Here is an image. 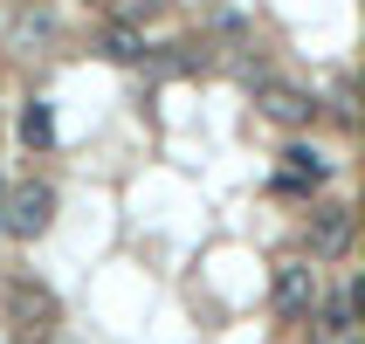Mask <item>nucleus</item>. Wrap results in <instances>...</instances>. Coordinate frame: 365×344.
<instances>
[{"mask_svg": "<svg viewBox=\"0 0 365 344\" xmlns=\"http://www.w3.org/2000/svg\"><path fill=\"white\" fill-rule=\"evenodd\" d=\"M97 48H103L110 62H124V69H131V62H152V41H145L138 21H110V28L97 35Z\"/></svg>", "mask_w": 365, "mask_h": 344, "instance_id": "obj_8", "label": "nucleus"}, {"mask_svg": "<svg viewBox=\"0 0 365 344\" xmlns=\"http://www.w3.org/2000/svg\"><path fill=\"white\" fill-rule=\"evenodd\" d=\"M21 145H28V152H48V145H56V118H48V103H28V110H21Z\"/></svg>", "mask_w": 365, "mask_h": 344, "instance_id": "obj_9", "label": "nucleus"}, {"mask_svg": "<svg viewBox=\"0 0 365 344\" xmlns=\"http://www.w3.org/2000/svg\"><path fill=\"white\" fill-rule=\"evenodd\" d=\"M255 103H262V118L289 124V131H304V124L317 118V103H310L297 83H276V76H262V83H255Z\"/></svg>", "mask_w": 365, "mask_h": 344, "instance_id": "obj_4", "label": "nucleus"}, {"mask_svg": "<svg viewBox=\"0 0 365 344\" xmlns=\"http://www.w3.org/2000/svg\"><path fill=\"white\" fill-rule=\"evenodd\" d=\"M152 14H165V0H124V21H152Z\"/></svg>", "mask_w": 365, "mask_h": 344, "instance_id": "obj_10", "label": "nucleus"}, {"mask_svg": "<svg viewBox=\"0 0 365 344\" xmlns=\"http://www.w3.org/2000/svg\"><path fill=\"white\" fill-rule=\"evenodd\" d=\"M317 303H324L317 269L310 262H276V310H283V317H310Z\"/></svg>", "mask_w": 365, "mask_h": 344, "instance_id": "obj_3", "label": "nucleus"}, {"mask_svg": "<svg viewBox=\"0 0 365 344\" xmlns=\"http://www.w3.org/2000/svg\"><path fill=\"white\" fill-rule=\"evenodd\" d=\"M0 310H7V324H14L21 338H48V330H56V296H48L41 283H28V276H14V283H7Z\"/></svg>", "mask_w": 365, "mask_h": 344, "instance_id": "obj_2", "label": "nucleus"}, {"mask_svg": "<svg viewBox=\"0 0 365 344\" xmlns=\"http://www.w3.org/2000/svg\"><path fill=\"white\" fill-rule=\"evenodd\" d=\"M0 227H7V234H21V241L48 234V227H56V186L21 179L14 193H0Z\"/></svg>", "mask_w": 365, "mask_h": 344, "instance_id": "obj_1", "label": "nucleus"}, {"mask_svg": "<svg viewBox=\"0 0 365 344\" xmlns=\"http://www.w3.org/2000/svg\"><path fill=\"white\" fill-rule=\"evenodd\" d=\"M310 338L317 344H359V289H345V296L310 310Z\"/></svg>", "mask_w": 365, "mask_h": 344, "instance_id": "obj_5", "label": "nucleus"}, {"mask_svg": "<svg viewBox=\"0 0 365 344\" xmlns=\"http://www.w3.org/2000/svg\"><path fill=\"white\" fill-rule=\"evenodd\" d=\"M331 179L324 152H310V145H289L283 165H276V193H317V186Z\"/></svg>", "mask_w": 365, "mask_h": 344, "instance_id": "obj_6", "label": "nucleus"}, {"mask_svg": "<svg viewBox=\"0 0 365 344\" xmlns=\"http://www.w3.org/2000/svg\"><path fill=\"white\" fill-rule=\"evenodd\" d=\"M351 248V207H317L310 214V255H345Z\"/></svg>", "mask_w": 365, "mask_h": 344, "instance_id": "obj_7", "label": "nucleus"}]
</instances>
